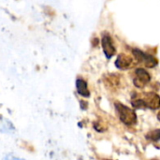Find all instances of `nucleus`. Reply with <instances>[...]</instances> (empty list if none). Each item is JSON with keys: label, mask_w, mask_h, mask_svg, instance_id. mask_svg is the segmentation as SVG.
Segmentation results:
<instances>
[{"label": "nucleus", "mask_w": 160, "mask_h": 160, "mask_svg": "<svg viewBox=\"0 0 160 160\" xmlns=\"http://www.w3.org/2000/svg\"><path fill=\"white\" fill-rule=\"evenodd\" d=\"M132 104L136 108H150L155 110L160 107V98L155 93H146L133 98Z\"/></svg>", "instance_id": "1"}, {"label": "nucleus", "mask_w": 160, "mask_h": 160, "mask_svg": "<svg viewBox=\"0 0 160 160\" xmlns=\"http://www.w3.org/2000/svg\"><path fill=\"white\" fill-rule=\"evenodd\" d=\"M115 109L118 112L120 120L124 124L128 125V126H132L133 124L136 123L137 116H136V113L133 110H131L130 108H128L125 105L119 104V103L115 104Z\"/></svg>", "instance_id": "2"}, {"label": "nucleus", "mask_w": 160, "mask_h": 160, "mask_svg": "<svg viewBox=\"0 0 160 160\" xmlns=\"http://www.w3.org/2000/svg\"><path fill=\"white\" fill-rule=\"evenodd\" d=\"M133 54L135 58L138 60V62L142 63L147 68H153L157 65V59L153 55L148 54L144 52H142L141 50L135 49L133 51Z\"/></svg>", "instance_id": "3"}, {"label": "nucleus", "mask_w": 160, "mask_h": 160, "mask_svg": "<svg viewBox=\"0 0 160 160\" xmlns=\"http://www.w3.org/2000/svg\"><path fill=\"white\" fill-rule=\"evenodd\" d=\"M149 81H150V75L144 68H138L135 71L133 82L137 87L142 88L149 82Z\"/></svg>", "instance_id": "4"}, {"label": "nucleus", "mask_w": 160, "mask_h": 160, "mask_svg": "<svg viewBox=\"0 0 160 160\" xmlns=\"http://www.w3.org/2000/svg\"><path fill=\"white\" fill-rule=\"evenodd\" d=\"M102 47H103L104 53L108 58H111L115 53V48L113 46L111 37L108 34H105L102 37Z\"/></svg>", "instance_id": "5"}, {"label": "nucleus", "mask_w": 160, "mask_h": 160, "mask_svg": "<svg viewBox=\"0 0 160 160\" xmlns=\"http://www.w3.org/2000/svg\"><path fill=\"white\" fill-rule=\"evenodd\" d=\"M115 65L118 68L127 69L132 65V59L126 54H120L115 62Z\"/></svg>", "instance_id": "6"}, {"label": "nucleus", "mask_w": 160, "mask_h": 160, "mask_svg": "<svg viewBox=\"0 0 160 160\" xmlns=\"http://www.w3.org/2000/svg\"><path fill=\"white\" fill-rule=\"evenodd\" d=\"M76 87H77V91L78 93L85 98H88L90 93L88 91L87 88V83L85 82V81H83L82 79H77L76 81Z\"/></svg>", "instance_id": "7"}, {"label": "nucleus", "mask_w": 160, "mask_h": 160, "mask_svg": "<svg viewBox=\"0 0 160 160\" xmlns=\"http://www.w3.org/2000/svg\"><path fill=\"white\" fill-rule=\"evenodd\" d=\"M152 134H153L152 136H149V137H150L152 140H154V141H157V140H159L160 139V129L154 131Z\"/></svg>", "instance_id": "8"}, {"label": "nucleus", "mask_w": 160, "mask_h": 160, "mask_svg": "<svg viewBox=\"0 0 160 160\" xmlns=\"http://www.w3.org/2000/svg\"><path fill=\"white\" fill-rule=\"evenodd\" d=\"M4 160H23V159H21V158H13V157H10V156H8V157H6V158H5V159Z\"/></svg>", "instance_id": "9"}, {"label": "nucleus", "mask_w": 160, "mask_h": 160, "mask_svg": "<svg viewBox=\"0 0 160 160\" xmlns=\"http://www.w3.org/2000/svg\"><path fill=\"white\" fill-rule=\"evenodd\" d=\"M158 119H159V120H160V112H159V113H158Z\"/></svg>", "instance_id": "10"}]
</instances>
